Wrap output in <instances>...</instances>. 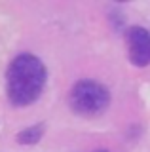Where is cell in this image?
I'll return each instance as SVG.
<instances>
[{
  "instance_id": "277c9868",
  "label": "cell",
  "mask_w": 150,
  "mask_h": 152,
  "mask_svg": "<svg viewBox=\"0 0 150 152\" xmlns=\"http://www.w3.org/2000/svg\"><path fill=\"white\" fill-rule=\"evenodd\" d=\"M42 131H44L42 126L27 127V129H23L19 135H17V141H19L21 145H32V142H38L40 137H42Z\"/></svg>"
},
{
  "instance_id": "7a4b0ae2",
  "label": "cell",
  "mask_w": 150,
  "mask_h": 152,
  "mask_svg": "<svg viewBox=\"0 0 150 152\" xmlns=\"http://www.w3.org/2000/svg\"><path fill=\"white\" fill-rule=\"evenodd\" d=\"M108 89L95 80H80L70 89V107L82 116H95L108 107Z\"/></svg>"
},
{
  "instance_id": "6da1fadb",
  "label": "cell",
  "mask_w": 150,
  "mask_h": 152,
  "mask_svg": "<svg viewBox=\"0 0 150 152\" xmlns=\"http://www.w3.org/2000/svg\"><path fill=\"white\" fill-rule=\"evenodd\" d=\"M46 66L36 55L21 53L8 66V99L15 107H27L42 95L46 86Z\"/></svg>"
},
{
  "instance_id": "3957f363",
  "label": "cell",
  "mask_w": 150,
  "mask_h": 152,
  "mask_svg": "<svg viewBox=\"0 0 150 152\" xmlns=\"http://www.w3.org/2000/svg\"><path fill=\"white\" fill-rule=\"evenodd\" d=\"M129 59L135 66L150 65V32L143 27H131L127 31Z\"/></svg>"
},
{
  "instance_id": "5b68a950",
  "label": "cell",
  "mask_w": 150,
  "mask_h": 152,
  "mask_svg": "<svg viewBox=\"0 0 150 152\" xmlns=\"http://www.w3.org/2000/svg\"><path fill=\"white\" fill-rule=\"evenodd\" d=\"M97 152H106V150H97Z\"/></svg>"
}]
</instances>
